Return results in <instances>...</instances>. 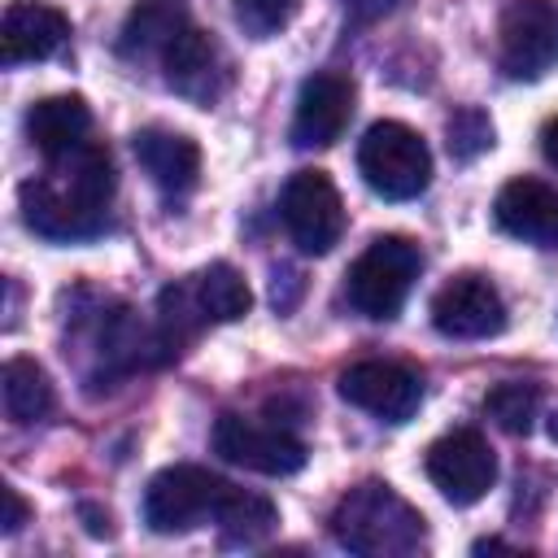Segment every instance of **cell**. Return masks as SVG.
<instances>
[{
  "label": "cell",
  "instance_id": "27",
  "mask_svg": "<svg viewBox=\"0 0 558 558\" xmlns=\"http://www.w3.org/2000/svg\"><path fill=\"white\" fill-rule=\"evenodd\" d=\"M541 153H545L549 166H558V118L545 122V131H541Z\"/></svg>",
  "mask_w": 558,
  "mask_h": 558
},
{
  "label": "cell",
  "instance_id": "15",
  "mask_svg": "<svg viewBox=\"0 0 558 558\" xmlns=\"http://www.w3.org/2000/svg\"><path fill=\"white\" fill-rule=\"evenodd\" d=\"M70 39V17L52 4L39 0H13L0 22V61L4 65H26V61H48L61 52Z\"/></svg>",
  "mask_w": 558,
  "mask_h": 558
},
{
  "label": "cell",
  "instance_id": "28",
  "mask_svg": "<svg viewBox=\"0 0 558 558\" xmlns=\"http://www.w3.org/2000/svg\"><path fill=\"white\" fill-rule=\"evenodd\" d=\"M392 0H349V9H357L362 17H375V13H384Z\"/></svg>",
  "mask_w": 558,
  "mask_h": 558
},
{
  "label": "cell",
  "instance_id": "29",
  "mask_svg": "<svg viewBox=\"0 0 558 558\" xmlns=\"http://www.w3.org/2000/svg\"><path fill=\"white\" fill-rule=\"evenodd\" d=\"M549 436H554V440H558V414H554V418H549Z\"/></svg>",
  "mask_w": 558,
  "mask_h": 558
},
{
  "label": "cell",
  "instance_id": "4",
  "mask_svg": "<svg viewBox=\"0 0 558 558\" xmlns=\"http://www.w3.org/2000/svg\"><path fill=\"white\" fill-rule=\"evenodd\" d=\"M357 170H362V179L375 196L414 201L432 183V153H427V140L414 126L384 118V122L366 126V135H362Z\"/></svg>",
  "mask_w": 558,
  "mask_h": 558
},
{
  "label": "cell",
  "instance_id": "22",
  "mask_svg": "<svg viewBox=\"0 0 558 558\" xmlns=\"http://www.w3.org/2000/svg\"><path fill=\"white\" fill-rule=\"evenodd\" d=\"M484 414L510 432V436H527L536 414H541V388L536 384H523V379H506L497 384L488 397H484Z\"/></svg>",
  "mask_w": 558,
  "mask_h": 558
},
{
  "label": "cell",
  "instance_id": "26",
  "mask_svg": "<svg viewBox=\"0 0 558 558\" xmlns=\"http://www.w3.org/2000/svg\"><path fill=\"white\" fill-rule=\"evenodd\" d=\"M78 514H83V527H87L92 536H113V523H109V514H105L100 506L83 501V506H78Z\"/></svg>",
  "mask_w": 558,
  "mask_h": 558
},
{
  "label": "cell",
  "instance_id": "6",
  "mask_svg": "<svg viewBox=\"0 0 558 558\" xmlns=\"http://www.w3.org/2000/svg\"><path fill=\"white\" fill-rule=\"evenodd\" d=\"M497 61L506 78L536 83L558 61V4L554 0H506L497 22Z\"/></svg>",
  "mask_w": 558,
  "mask_h": 558
},
{
  "label": "cell",
  "instance_id": "3",
  "mask_svg": "<svg viewBox=\"0 0 558 558\" xmlns=\"http://www.w3.org/2000/svg\"><path fill=\"white\" fill-rule=\"evenodd\" d=\"M418 244L405 240V235H375L357 262L349 266L344 275V296L349 305L362 314V318H375V323H388L401 314L414 279H418Z\"/></svg>",
  "mask_w": 558,
  "mask_h": 558
},
{
  "label": "cell",
  "instance_id": "17",
  "mask_svg": "<svg viewBox=\"0 0 558 558\" xmlns=\"http://www.w3.org/2000/svg\"><path fill=\"white\" fill-rule=\"evenodd\" d=\"M87 131H92V109L83 96H44L26 109V135L48 161L87 144Z\"/></svg>",
  "mask_w": 558,
  "mask_h": 558
},
{
  "label": "cell",
  "instance_id": "5",
  "mask_svg": "<svg viewBox=\"0 0 558 558\" xmlns=\"http://www.w3.org/2000/svg\"><path fill=\"white\" fill-rule=\"evenodd\" d=\"M231 484L205 466H192V462H179V466H166L148 480V493H144V523L161 536H179V532H192L209 519H218L222 501H227Z\"/></svg>",
  "mask_w": 558,
  "mask_h": 558
},
{
  "label": "cell",
  "instance_id": "19",
  "mask_svg": "<svg viewBox=\"0 0 558 558\" xmlns=\"http://www.w3.org/2000/svg\"><path fill=\"white\" fill-rule=\"evenodd\" d=\"M187 26L183 9L170 0H140L122 26L118 52L122 57H148V52H166V44Z\"/></svg>",
  "mask_w": 558,
  "mask_h": 558
},
{
  "label": "cell",
  "instance_id": "18",
  "mask_svg": "<svg viewBox=\"0 0 558 558\" xmlns=\"http://www.w3.org/2000/svg\"><path fill=\"white\" fill-rule=\"evenodd\" d=\"M0 401H4V414L17 423V427H31V423H44L57 405V392H52V379L39 362L31 357H9L4 371H0Z\"/></svg>",
  "mask_w": 558,
  "mask_h": 558
},
{
  "label": "cell",
  "instance_id": "7",
  "mask_svg": "<svg viewBox=\"0 0 558 558\" xmlns=\"http://www.w3.org/2000/svg\"><path fill=\"white\" fill-rule=\"evenodd\" d=\"M279 218H283L292 244L301 253H314V257L331 253L344 235V201L323 170H296L283 183Z\"/></svg>",
  "mask_w": 558,
  "mask_h": 558
},
{
  "label": "cell",
  "instance_id": "9",
  "mask_svg": "<svg viewBox=\"0 0 558 558\" xmlns=\"http://www.w3.org/2000/svg\"><path fill=\"white\" fill-rule=\"evenodd\" d=\"M423 466H427V480L436 484V493L453 506H475L497 480V458L475 427H458V432L440 436L427 449Z\"/></svg>",
  "mask_w": 558,
  "mask_h": 558
},
{
  "label": "cell",
  "instance_id": "25",
  "mask_svg": "<svg viewBox=\"0 0 558 558\" xmlns=\"http://www.w3.org/2000/svg\"><path fill=\"white\" fill-rule=\"evenodd\" d=\"M0 501H4V519H0V527H4V536H13V532L31 519V506H26V501H22V493H17V488H9V484L0 488Z\"/></svg>",
  "mask_w": 558,
  "mask_h": 558
},
{
  "label": "cell",
  "instance_id": "24",
  "mask_svg": "<svg viewBox=\"0 0 558 558\" xmlns=\"http://www.w3.org/2000/svg\"><path fill=\"white\" fill-rule=\"evenodd\" d=\"M296 9L301 0H235V22L244 26V35L270 39L296 17Z\"/></svg>",
  "mask_w": 558,
  "mask_h": 558
},
{
  "label": "cell",
  "instance_id": "13",
  "mask_svg": "<svg viewBox=\"0 0 558 558\" xmlns=\"http://www.w3.org/2000/svg\"><path fill=\"white\" fill-rule=\"evenodd\" d=\"M161 65H166V83L179 96L196 100V105H214L222 96V87H227V70H222L218 44L205 31H196L192 22L166 44Z\"/></svg>",
  "mask_w": 558,
  "mask_h": 558
},
{
  "label": "cell",
  "instance_id": "23",
  "mask_svg": "<svg viewBox=\"0 0 558 558\" xmlns=\"http://www.w3.org/2000/svg\"><path fill=\"white\" fill-rule=\"evenodd\" d=\"M445 135H449V153H453V161H475L480 153L493 148V122H488V113L475 109V105L458 109V113L449 118Z\"/></svg>",
  "mask_w": 558,
  "mask_h": 558
},
{
  "label": "cell",
  "instance_id": "11",
  "mask_svg": "<svg viewBox=\"0 0 558 558\" xmlns=\"http://www.w3.org/2000/svg\"><path fill=\"white\" fill-rule=\"evenodd\" d=\"M432 327L449 340H488L506 327V301L484 275H453L432 296Z\"/></svg>",
  "mask_w": 558,
  "mask_h": 558
},
{
  "label": "cell",
  "instance_id": "2",
  "mask_svg": "<svg viewBox=\"0 0 558 558\" xmlns=\"http://www.w3.org/2000/svg\"><path fill=\"white\" fill-rule=\"evenodd\" d=\"M331 536L362 558H401L427 545V519L392 484L366 480L336 501Z\"/></svg>",
  "mask_w": 558,
  "mask_h": 558
},
{
  "label": "cell",
  "instance_id": "14",
  "mask_svg": "<svg viewBox=\"0 0 558 558\" xmlns=\"http://www.w3.org/2000/svg\"><path fill=\"white\" fill-rule=\"evenodd\" d=\"M493 218L523 244L558 248V187L541 179H510L493 201Z\"/></svg>",
  "mask_w": 558,
  "mask_h": 558
},
{
  "label": "cell",
  "instance_id": "21",
  "mask_svg": "<svg viewBox=\"0 0 558 558\" xmlns=\"http://www.w3.org/2000/svg\"><path fill=\"white\" fill-rule=\"evenodd\" d=\"M192 283H196V301H201V310H205L209 323H235V318H244L248 305H253L248 283H244L240 270L227 266V262L205 266Z\"/></svg>",
  "mask_w": 558,
  "mask_h": 558
},
{
  "label": "cell",
  "instance_id": "16",
  "mask_svg": "<svg viewBox=\"0 0 558 558\" xmlns=\"http://www.w3.org/2000/svg\"><path fill=\"white\" fill-rule=\"evenodd\" d=\"M131 148H135V161L144 166V174L170 192V196H183L196 187L201 179V148L196 140L179 135V131H166V126H144L131 135Z\"/></svg>",
  "mask_w": 558,
  "mask_h": 558
},
{
  "label": "cell",
  "instance_id": "8",
  "mask_svg": "<svg viewBox=\"0 0 558 558\" xmlns=\"http://www.w3.org/2000/svg\"><path fill=\"white\" fill-rule=\"evenodd\" d=\"M214 453L257 475H296L305 466L301 436L279 423H253L244 414H222L214 423Z\"/></svg>",
  "mask_w": 558,
  "mask_h": 558
},
{
  "label": "cell",
  "instance_id": "12",
  "mask_svg": "<svg viewBox=\"0 0 558 558\" xmlns=\"http://www.w3.org/2000/svg\"><path fill=\"white\" fill-rule=\"evenodd\" d=\"M353 113V78L340 70H318L301 83L292 109V144L296 148H331Z\"/></svg>",
  "mask_w": 558,
  "mask_h": 558
},
{
  "label": "cell",
  "instance_id": "10",
  "mask_svg": "<svg viewBox=\"0 0 558 558\" xmlns=\"http://www.w3.org/2000/svg\"><path fill=\"white\" fill-rule=\"evenodd\" d=\"M340 397L384 423H405V418H414V410L423 401V379H418V371H410L401 362L366 357L340 375Z\"/></svg>",
  "mask_w": 558,
  "mask_h": 558
},
{
  "label": "cell",
  "instance_id": "20",
  "mask_svg": "<svg viewBox=\"0 0 558 558\" xmlns=\"http://www.w3.org/2000/svg\"><path fill=\"white\" fill-rule=\"evenodd\" d=\"M214 523L222 527V541L227 545H257L262 536H270V527L279 523V514H275V501L270 497L231 484V493H227V501H222V510H218Z\"/></svg>",
  "mask_w": 558,
  "mask_h": 558
},
{
  "label": "cell",
  "instance_id": "1",
  "mask_svg": "<svg viewBox=\"0 0 558 558\" xmlns=\"http://www.w3.org/2000/svg\"><path fill=\"white\" fill-rule=\"evenodd\" d=\"M113 161L109 148L87 140L65 157L48 161V174L26 179L17 187L22 218L44 240H92L109 222V196H113Z\"/></svg>",
  "mask_w": 558,
  "mask_h": 558
}]
</instances>
